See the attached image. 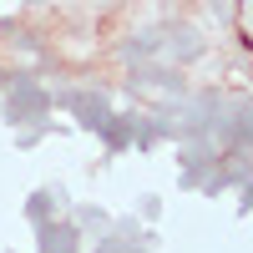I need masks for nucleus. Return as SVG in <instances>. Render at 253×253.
I'll use <instances>...</instances> for the list:
<instances>
[{"label": "nucleus", "mask_w": 253, "mask_h": 253, "mask_svg": "<svg viewBox=\"0 0 253 253\" xmlns=\"http://www.w3.org/2000/svg\"><path fill=\"white\" fill-rule=\"evenodd\" d=\"M81 248V233H76V228L71 223H41V253H76Z\"/></svg>", "instance_id": "3"}, {"label": "nucleus", "mask_w": 253, "mask_h": 253, "mask_svg": "<svg viewBox=\"0 0 253 253\" xmlns=\"http://www.w3.org/2000/svg\"><path fill=\"white\" fill-rule=\"evenodd\" d=\"M126 56L132 61H147V56H162V31H137L126 41Z\"/></svg>", "instance_id": "6"}, {"label": "nucleus", "mask_w": 253, "mask_h": 253, "mask_svg": "<svg viewBox=\"0 0 253 253\" xmlns=\"http://www.w3.org/2000/svg\"><path fill=\"white\" fill-rule=\"evenodd\" d=\"M66 107L76 112L81 126H91V132H101V126H107V117H112L107 96H91V91H71V96H66Z\"/></svg>", "instance_id": "2"}, {"label": "nucleus", "mask_w": 253, "mask_h": 253, "mask_svg": "<svg viewBox=\"0 0 253 253\" xmlns=\"http://www.w3.org/2000/svg\"><path fill=\"white\" fill-rule=\"evenodd\" d=\"M162 51L167 56H177V61H193V56H203V41H198V31H167L162 36Z\"/></svg>", "instance_id": "5"}, {"label": "nucleus", "mask_w": 253, "mask_h": 253, "mask_svg": "<svg viewBox=\"0 0 253 253\" xmlns=\"http://www.w3.org/2000/svg\"><path fill=\"white\" fill-rule=\"evenodd\" d=\"M5 112H10V122H36V117H46V112H51V96L41 91L36 81L20 76V81H15V91H10V101H5Z\"/></svg>", "instance_id": "1"}, {"label": "nucleus", "mask_w": 253, "mask_h": 253, "mask_svg": "<svg viewBox=\"0 0 253 253\" xmlns=\"http://www.w3.org/2000/svg\"><path fill=\"white\" fill-rule=\"evenodd\" d=\"M61 203H66V193H61V187H41V193L26 203V218L41 228V223H51V213H61Z\"/></svg>", "instance_id": "4"}]
</instances>
